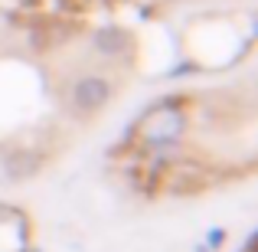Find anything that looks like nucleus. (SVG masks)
<instances>
[{"label": "nucleus", "instance_id": "1", "mask_svg": "<svg viewBox=\"0 0 258 252\" xmlns=\"http://www.w3.org/2000/svg\"><path fill=\"white\" fill-rule=\"evenodd\" d=\"M72 98H76V108H82V112H95L98 105H105L108 85L101 82V79H82V82L76 85V92H72Z\"/></svg>", "mask_w": 258, "mask_h": 252}]
</instances>
